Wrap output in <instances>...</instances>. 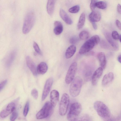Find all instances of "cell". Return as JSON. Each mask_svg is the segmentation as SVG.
Wrapping results in <instances>:
<instances>
[{
    "mask_svg": "<svg viewBox=\"0 0 121 121\" xmlns=\"http://www.w3.org/2000/svg\"><path fill=\"white\" fill-rule=\"evenodd\" d=\"M100 41L99 36L95 35L86 41L82 46L79 51V53L82 54L88 52L92 49Z\"/></svg>",
    "mask_w": 121,
    "mask_h": 121,
    "instance_id": "6da1fadb",
    "label": "cell"
},
{
    "mask_svg": "<svg viewBox=\"0 0 121 121\" xmlns=\"http://www.w3.org/2000/svg\"><path fill=\"white\" fill-rule=\"evenodd\" d=\"M94 107L98 114L101 117L108 119L110 117L111 114L109 109L102 102L96 101L94 104Z\"/></svg>",
    "mask_w": 121,
    "mask_h": 121,
    "instance_id": "7a4b0ae2",
    "label": "cell"
},
{
    "mask_svg": "<svg viewBox=\"0 0 121 121\" xmlns=\"http://www.w3.org/2000/svg\"><path fill=\"white\" fill-rule=\"evenodd\" d=\"M35 21V17L34 13L32 12L28 13L25 17L22 31L24 34H28L33 26Z\"/></svg>",
    "mask_w": 121,
    "mask_h": 121,
    "instance_id": "3957f363",
    "label": "cell"
},
{
    "mask_svg": "<svg viewBox=\"0 0 121 121\" xmlns=\"http://www.w3.org/2000/svg\"><path fill=\"white\" fill-rule=\"evenodd\" d=\"M81 110V106L79 103L75 102L72 104L67 115L68 120L70 121L78 120Z\"/></svg>",
    "mask_w": 121,
    "mask_h": 121,
    "instance_id": "277c9868",
    "label": "cell"
},
{
    "mask_svg": "<svg viewBox=\"0 0 121 121\" xmlns=\"http://www.w3.org/2000/svg\"><path fill=\"white\" fill-rule=\"evenodd\" d=\"M69 88L70 95L73 97L77 96L80 93L82 84V80L79 77L75 78L72 81Z\"/></svg>",
    "mask_w": 121,
    "mask_h": 121,
    "instance_id": "5b68a950",
    "label": "cell"
},
{
    "mask_svg": "<svg viewBox=\"0 0 121 121\" xmlns=\"http://www.w3.org/2000/svg\"><path fill=\"white\" fill-rule=\"evenodd\" d=\"M52 107L50 102H46L42 108L37 113L36 118L40 119L48 117L52 113Z\"/></svg>",
    "mask_w": 121,
    "mask_h": 121,
    "instance_id": "8992f818",
    "label": "cell"
},
{
    "mask_svg": "<svg viewBox=\"0 0 121 121\" xmlns=\"http://www.w3.org/2000/svg\"><path fill=\"white\" fill-rule=\"evenodd\" d=\"M69 97L67 94L64 93L62 95L59 104V112L61 116L65 115L66 113L69 103Z\"/></svg>",
    "mask_w": 121,
    "mask_h": 121,
    "instance_id": "52a82bcc",
    "label": "cell"
},
{
    "mask_svg": "<svg viewBox=\"0 0 121 121\" xmlns=\"http://www.w3.org/2000/svg\"><path fill=\"white\" fill-rule=\"evenodd\" d=\"M77 68V64L76 62L72 63L68 71L65 79L67 84L70 83L74 79Z\"/></svg>",
    "mask_w": 121,
    "mask_h": 121,
    "instance_id": "ba28073f",
    "label": "cell"
},
{
    "mask_svg": "<svg viewBox=\"0 0 121 121\" xmlns=\"http://www.w3.org/2000/svg\"><path fill=\"white\" fill-rule=\"evenodd\" d=\"M53 82L52 78H48L46 80L43 89L42 97V101H43L49 94Z\"/></svg>",
    "mask_w": 121,
    "mask_h": 121,
    "instance_id": "9c48e42d",
    "label": "cell"
},
{
    "mask_svg": "<svg viewBox=\"0 0 121 121\" xmlns=\"http://www.w3.org/2000/svg\"><path fill=\"white\" fill-rule=\"evenodd\" d=\"M15 108V104L13 102L10 103L8 105L5 109L0 112V117L2 118L7 117L10 114L14 111Z\"/></svg>",
    "mask_w": 121,
    "mask_h": 121,
    "instance_id": "30bf717a",
    "label": "cell"
},
{
    "mask_svg": "<svg viewBox=\"0 0 121 121\" xmlns=\"http://www.w3.org/2000/svg\"><path fill=\"white\" fill-rule=\"evenodd\" d=\"M26 61L27 66L33 75L36 76L37 73V67L32 59L30 56H27L26 58Z\"/></svg>",
    "mask_w": 121,
    "mask_h": 121,
    "instance_id": "8fae6325",
    "label": "cell"
},
{
    "mask_svg": "<svg viewBox=\"0 0 121 121\" xmlns=\"http://www.w3.org/2000/svg\"><path fill=\"white\" fill-rule=\"evenodd\" d=\"M103 69L101 67L98 68L93 73L91 78L92 83L95 86L97 83L99 79L101 76Z\"/></svg>",
    "mask_w": 121,
    "mask_h": 121,
    "instance_id": "7c38bea8",
    "label": "cell"
},
{
    "mask_svg": "<svg viewBox=\"0 0 121 121\" xmlns=\"http://www.w3.org/2000/svg\"><path fill=\"white\" fill-rule=\"evenodd\" d=\"M59 93L56 90H53L50 93V103L53 107H55L58 102L59 97Z\"/></svg>",
    "mask_w": 121,
    "mask_h": 121,
    "instance_id": "4fadbf2b",
    "label": "cell"
},
{
    "mask_svg": "<svg viewBox=\"0 0 121 121\" xmlns=\"http://www.w3.org/2000/svg\"><path fill=\"white\" fill-rule=\"evenodd\" d=\"M114 74L112 72H109L104 76L102 79V84L103 86H105L111 83L113 80Z\"/></svg>",
    "mask_w": 121,
    "mask_h": 121,
    "instance_id": "5bb4252c",
    "label": "cell"
},
{
    "mask_svg": "<svg viewBox=\"0 0 121 121\" xmlns=\"http://www.w3.org/2000/svg\"><path fill=\"white\" fill-rule=\"evenodd\" d=\"M100 12L97 11H93L89 14V18L90 22H97L99 21L101 18Z\"/></svg>",
    "mask_w": 121,
    "mask_h": 121,
    "instance_id": "9a60e30c",
    "label": "cell"
},
{
    "mask_svg": "<svg viewBox=\"0 0 121 121\" xmlns=\"http://www.w3.org/2000/svg\"><path fill=\"white\" fill-rule=\"evenodd\" d=\"M60 16L62 19L67 24H72L73 22L67 13L62 9H60L59 12Z\"/></svg>",
    "mask_w": 121,
    "mask_h": 121,
    "instance_id": "2e32d148",
    "label": "cell"
},
{
    "mask_svg": "<svg viewBox=\"0 0 121 121\" xmlns=\"http://www.w3.org/2000/svg\"><path fill=\"white\" fill-rule=\"evenodd\" d=\"M105 35L107 40L112 48L115 50H117L119 47L118 44L112 37L110 34L106 32L105 33Z\"/></svg>",
    "mask_w": 121,
    "mask_h": 121,
    "instance_id": "e0dca14e",
    "label": "cell"
},
{
    "mask_svg": "<svg viewBox=\"0 0 121 121\" xmlns=\"http://www.w3.org/2000/svg\"><path fill=\"white\" fill-rule=\"evenodd\" d=\"M97 56L101 67L103 69H104L106 67V64L105 54L103 52H100L98 53Z\"/></svg>",
    "mask_w": 121,
    "mask_h": 121,
    "instance_id": "ac0fdd59",
    "label": "cell"
},
{
    "mask_svg": "<svg viewBox=\"0 0 121 121\" xmlns=\"http://www.w3.org/2000/svg\"><path fill=\"white\" fill-rule=\"evenodd\" d=\"M48 69V66L45 62H42L39 63L37 67V72L40 74H43L47 71Z\"/></svg>",
    "mask_w": 121,
    "mask_h": 121,
    "instance_id": "d6986e66",
    "label": "cell"
},
{
    "mask_svg": "<svg viewBox=\"0 0 121 121\" xmlns=\"http://www.w3.org/2000/svg\"><path fill=\"white\" fill-rule=\"evenodd\" d=\"M56 0H48L47 5V12L50 15L53 13Z\"/></svg>",
    "mask_w": 121,
    "mask_h": 121,
    "instance_id": "ffe728a7",
    "label": "cell"
},
{
    "mask_svg": "<svg viewBox=\"0 0 121 121\" xmlns=\"http://www.w3.org/2000/svg\"><path fill=\"white\" fill-rule=\"evenodd\" d=\"M54 32L56 35L60 34L62 32L63 27L61 23L59 21H56L54 23Z\"/></svg>",
    "mask_w": 121,
    "mask_h": 121,
    "instance_id": "44dd1931",
    "label": "cell"
},
{
    "mask_svg": "<svg viewBox=\"0 0 121 121\" xmlns=\"http://www.w3.org/2000/svg\"><path fill=\"white\" fill-rule=\"evenodd\" d=\"M76 50V47L74 45H72L69 46L66 50L65 56L67 59H69L72 57L75 53Z\"/></svg>",
    "mask_w": 121,
    "mask_h": 121,
    "instance_id": "7402d4cb",
    "label": "cell"
},
{
    "mask_svg": "<svg viewBox=\"0 0 121 121\" xmlns=\"http://www.w3.org/2000/svg\"><path fill=\"white\" fill-rule=\"evenodd\" d=\"M16 52L13 50L10 53L6 62V64L8 66H10L13 63L15 58Z\"/></svg>",
    "mask_w": 121,
    "mask_h": 121,
    "instance_id": "603a6c76",
    "label": "cell"
},
{
    "mask_svg": "<svg viewBox=\"0 0 121 121\" xmlns=\"http://www.w3.org/2000/svg\"><path fill=\"white\" fill-rule=\"evenodd\" d=\"M85 15L84 13L81 15L77 24V28L80 30L83 27L85 23Z\"/></svg>",
    "mask_w": 121,
    "mask_h": 121,
    "instance_id": "cb8c5ba5",
    "label": "cell"
},
{
    "mask_svg": "<svg viewBox=\"0 0 121 121\" xmlns=\"http://www.w3.org/2000/svg\"><path fill=\"white\" fill-rule=\"evenodd\" d=\"M89 33L85 30H83L79 34L80 39L82 40H85L87 39L89 37Z\"/></svg>",
    "mask_w": 121,
    "mask_h": 121,
    "instance_id": "d4e9b609",
    "label": "cell"
},
{
    "mask_svg": "<svg viewBox=\"0 0 121 121\" xmlns=\"http://www.w3.org/2000/svg\"><path fill=\"white\" fill-rule=\"evenodd\" d=\"M96 6L99 9H104L106 8L107 6V4L104 2L99 1L96 2Z\"/></svg>",
    "mask_w": 121,
    "mask_h": 121,
    "instance_id": "484cf974",
    "label": "cell"
},
{
    "mask_svg": "<svg viewBox=\"0 0 121 121\" xmlns=\"http://www.w3.org/2000/svg\"><path fill=\"white\" fill-rule=\"evenodd\" d=\"M80 9V7L78 5L74 6L70 8L69 10V12L72 13H76L78 12Z\"/></svg>",
    "mask_w": 121,
    "mask_h": 121,
    "instance_id": "4316f807",
    "label": "cell"
},
{
    "mask_svg": "<svg viewBox=\"0 0 121 121\" xmlns=\"http://www.w3.org/2000/svg\"><path fill=\"white\" fill-rule=\"evenodd\" d=\"M29 107V101H28L27 102L25 105L23 111V114L25 117L26 116L28 113Z\"/></svg>",
    "mask_w": 121,
    "mask_h": 121,
    "instance_id": "83f0119b",
    "label": "cell"
},
{
    "mask_svg": "<svg viewBox=\"0 0 121 121\" xmlns=\"http://www.w3.org/2000/svg\"><path fill=\"white\" fill-rule=\"evenodd\" d=\"M33 47L35 52L37 53L40 55H42V52L39 47L37 43L35 42H34Z\"/></svg>",
    "mask_w": 121,
    "mask_h": 121,
    "instance_id": "f1b7e54d",
    "label": "cell"
},
{
    "mask_svg": "<svg viewBox=\"0 0 121 121\" xmlns=\"http://www.w3.org/2000/svg\"><path fill=\"white\" fill-rule=\"evenodd\" d=\"M79 38L77 36H74L71 37L69 39L70 43L74 44L77 43L79 41Z\"/></svg>",
    "mask_w": 121,
    "mask_h": 121,
    "instance_id": "f546056e",
    "label": "cell"
},
{
    "mask_svg": "<svg viewBox=\"0 0 121 121\" xmlns=\"http://www.w3.org/2000/svg\"><path fill=\"white\" fill-rule=\"evenodd\" d=\"M31 95L35 99H37L38 97V91L35 89H33L31 91Z\"/></svg>",
    "mask_w": 121,
    "mask_h": 121,
    "instance_id": "4dcf8cb0",
    "label": "cell"
},
{
    "mask_svg": "<svg viewBox=\"0 0 121 121\" xmlns=\"http://www.w3.org/2000/svg\"><path fill=\"white\" fill-rule=\"evenodd\" d=\"M112 38L115 40L119 39L120 35L118 32L116 31H113L112 33Z\"/></svg>",
    "mask_w": 121,
    "mask_h": 121,
    "instance_id": "1f68e13d",
    "label": "cell"
},
{
    "mask_svg": "<svg viewBox=\"0 0 121 121\" xmlns=\"http://www.w3.org/2000/svg\"><path fill=\"white\" fill-rule=\"evenodd\" d=\"M10 117V120L11 121H15L17 118L18 113L17 111H13Z\"/></svg>",
    "mask_w": 121,
    "mask_h": 121,
    "instance_id": "d6a6232c",
    "label": "cell"
},
{
    "mask_svg": "<svg viewBox=\"0 0 121 121\" xmlns=\"http://www.w3.org/2000/svg\"><path fill=\"white\" fill-rule=\"evenodd\" d=\"M96 0H91L90 6V9L92 11L94 10L96 7Z\"/></svg>",
    "mask_w": 121,
    "mask_h": 121,
    "instance_id": "836d02e7",
    "label": "cell"
},
{
    "mask_svg": "<svg viewBox=\"0 0 121 121\" xmlns=\"http://www.w3.org/2000/svg\"><path fill=\"white\" fill-rule=\"evenodd\" d=\"M91 118L88 115H85L82 116L80 117L79 121H90Z\"/></svg>",
    "mask_w": 121,
    "mask_h": 121,
    "instance_id": "e575fe53",
    "label": "cell"
},
{
    "mask_svg": "<svg viewBox=\"0 0 121 121\" xmlns=\"http://www.w3.org/2000/svg\"><path fill=\"white\" fill-rule=\"evenodd\" d=\"M7 82V80H5L0 83V91L3 88Z\"/></svg>",
    "mask_w": 121,
    "mask_h": 121,
    "instance_id": "d590c367",
    "label": "cell"
},
{
    "mask_svg": "<svg viewBox=\"0 0 121 121\" xmlns=\"http://www.w3.org/2000/svg\"><path fill=\"white\" fill-rule=\"evenodd\" d=\"M116 23L117 26L119 29H121V25L120 22L118 20H117L116 21Z\"/></svg>",
    "mask_w": 121,
    "mask_h": 121,
    "instance_id": "8d00e7d4",
    "label": "cell"
},
{
    "mask_svg": "<svg viewBox=\"0 0 121 121\" xmlns=\"http://www.w3.org/2000/svg\"><path fill=\"white\" fill-rule=\"evenodd\" d=\"M91 22L92 24L94 29L95 30H96L97 28V26L95 22Z\"/></svg>",
    "mask_w": 121,
    "mask_h": 121,
    "instance_id": "74e56055",
    "label": "cell"
},
{
    "mask_svg": "<svg viewBox=\"0 0 121 121\" xmlns=\"http://www.w3.org/2000/svg\"><path fill=\"white\" fill-rule=\"evenodd\" d=\"M117 10L118 12L121 14V5L118 4L117 7Z\"/></svg>",
    "mask_w": 121,
    "mask_h": 121,
    "instance_id": "f35d334b",
    "label": "cell"
},
{
    "mask_svg": "<svg viewBox=\"0 0 121 121\" xmlns=\"http://www.w3.org/2000/svg\"><path fill=\"white\" fill-rule=\"evenodd\" d=\"M121 55H119L117 57V60L120 63H121Z\"/></svg>",
    "mask_w": 121,
    "mask_h": 121,
    "instance_id": "ab89813d",
    "label": "cell"
},
{
    "mask_svg": "<svg viewBox=\"0 0 121 121\" xmlns=\"http://www.w3.org/2000/svg\"><path fill=\"white\" fill-rule=\"evenodd\" d=\"M119 39L120 40V42H121V35H120V37H119Z\"/></svg>",
    "mask_w": 121,
    "mask_h": 121,
    "instance_id": "60d3db41",
    "label": "cell"
}]
</instances>
